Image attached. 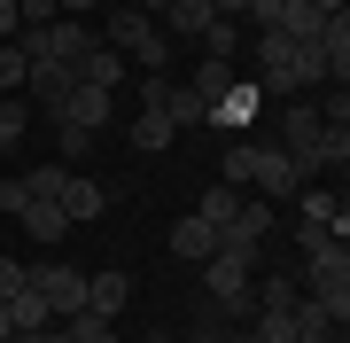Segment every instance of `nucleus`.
Segmentation results:
<instances>
[{"label":"nucleus","instance_id":"obj_28","mask_svg":"<svg viewBox=\"0 0 350 343\" xmlns=\"http://www.w3.org/2000/svg\"><path fill=\"white\" fill-rule=\"evenodd\" d=\"M55 133H63V164H78V156H86V140H94L86 125H55Z\"/></svg>","mask_w":350,"mask_h":343},{"label":"nucleus","instance_id":"obj_15","mask_svg":"<svg viewBox=\"0 0 350 343\" xmlns=\"http://www.w3.org/2000/svg\"><path fill=\"white\" fill-rule=\"evenodd\" d=\"M234 78H241V71H234V55H202V71L187 78V86H195V94H202V102H211V110H218V102H226V86H234Z\"/></svg>","mask_w":350,"mask_h":343},{"label":"nucleus","instance_id":"obj_18","mask_svg":"<svg viewBox=\"0 0 350 343\" xmlns=\"http://www.w3.org/2000/svg\"><path fill=\"white\" fill-rule=\"evenodd\" d=\"M172 140H179V133H172V117H163V110H140V117H133V149H140V156L172 149Z\"/></svg>","mask_w":350,"mask_h":343},{"label":"nucleus","instance_id":"obj_4","mask_svg":"<svg viewBox=\"0 0 350 343\" xmlns=\"http://www.w3.org/2000/svg\"><path fill=\"white\" fill-rule=\"evenodd\" d=\"M31 289H39V305H47L55 320H70L78 305H86V273L63 266V257H39V266H31Z\"/></svg>","mask_w":350,"mask_h":343},{"label":"nucleus","instance_id":"obj_35","mask_svg":"<svg viewBox=\"0 0 350 343\" xmlns=\"http://www.w3.org/2000/svg\"><path fill=\"white\" fill-rule=\"evenodd\" d=\"M94 343H125V335H117V328H101V335H94Z\"/></svg>","mask_w":350,"mask_h":343},{"label":"nucleus","instance_id":"obj_31","mask_svg":"<svg viewBox=\"0 0 350 343\" xmlns=\"http://www.w3.org/2000/svg\"><path fill=\"white\" fill-rule=\"evenodd\" d=\"M0 211H8V218L24 211V188H16V179H0Z\"/></svg>","mask_w":350,"mask_h":343},{"label":"nucleus","instance_id":"obj_20","mask_svg":"<svg viewBox=\"0 0 350 343\" xmlns=\"http://www.w3.org/2000/svg\"><path fill=\"white\" fill-rule=\"evenodd\" d=\"M234 211H241V188H226V179H211V188H202V203H195V218H211V227H226Z\"/></svg>","mask_w":350,"mask_h":343},{"label":"nucleus","instance_id":"obj_34","mask_svg":"<svg viewBox=\"0 0 350 343\" xmlns=\"http://www.w3.org/2000/svg\"><path fill=\"white\" fill-rule=\"evenodd\" d=\"M133 8H148V16H163V8H172V0H133Z\"/></svg>","mask_w":350,"mask_h":343},{"label":"nucleus","instance_id":"obj_11","mask_svg":"<svg viewBox=\"0 0 350 343\" xmlns=\"http://www.w3.org/2000/svg\"><path fill=\"white\" fill-rule=\"evenodd\" d=\"M296 218H304V227H350V218H342V195L319 188V179H304V188H296Z\"/></svg>","mask_w":350,"mask_h":343},{"label":"nucleus","instance_id":"obj_33","mask_svg":"<svg viewBox=\"0 0 350 343\" xmlns=\"http://www.w3.org/2000/svg\"><path fill=\"white\" fill-rule=\"evenodd\" d=\"M0 39H16V0H0Z\"/></svg>","mask_w":350,"mask_h":343},{"label":"nucleus","instance_id":"obj_29","mask_svg":"<svg viewBox=\"0 0 350 343\" xmlns=\"http://www.w3.org/2000/svg\"><path fill=\"white\" fill-rule=\"evenodd\" d=\"M241 16H257V31H273V24H280V0H250Z\"/></svg>","mask_w":350,"mask_h":343},{"label":"nucleus","instance_id":"obj_9","mask_svg":"<svg viewBox=\"0 0 350 343\" xmlns=\"http://www.w3.org/2000/svg\"><path fill=\"white\" fill-rule=\"evenodd\" d=\"M125 55H117V47H101V39H94V47L86 55H78V86H101V94H117V86H125Z\"/></svg>","mask_w":350,"mask_h":343},{"label":"nucleus","instance_id":"obj_10","mask_svg":"<svg viewBox=\"0 0 350 343\" xmlns=\"http://www.w3.org/2000/svg\"><path fill=\"white\" fill-rule=\"evenodd\" d=\"M257 110H265V94H257V78H234V86H226V102L211 110V125H226V133H241V125H250Z\"/></svg>","mask_w":350,"mask_h":343},{"label":"nucleus","instance_id":"obj_37","mask_svg":"<svg viewBox=\"0 0 350 343\" xmlns=\"http://www.w3.org/2000/svg\"><path fill=\"white\" fill-rule=\"evenodd\" d=\"M148 343H163V335H148Z\"/></svg>","mask_w":350,"mask_h":343},{"label":"nucleus","instance_id":"obj_16","mask_svg":"<svg viewBox=\"0 0 350 343\" xmlns=\"http://www.w3.org/2000/svg\"><path fill=\"white\" fill-rule=\"evenodd\" d=\"M163 117H172V133H187V125H211V102H202L195 86H179V78H172V94H163Z\"/></svg>","mask_w":350,"mask_h":343},{"label":"nucleus","instance_id":"obj_24","mask_svg":"<svg viewBox=\"0 0 350 343\" xmlns=\"http://www.w3.org/2000/svg\"><path fill=\"white\" fill-rule=\"evenodd\" d=\"M31 125V110H24V94H0V149H16Z\"/></svg>","mask_w":350,"mask_h":343},{"label":"nucleus","instance_id":"obj_12","mask_svg":"<svg viewBox=\"0 0 350 343\" xmlns=\"http://www.w3.org/2000/svg\"><path fill=\"white\" fill-rule=\"evenodd\" d=\"M109 110H117V94H101V86H78L70 102H63V117H55V125H86V133H101V125H109Z\"/></svg>","mask_w":350,"mask_h":343},{"label":"nucleus","instance_id":"obj_1","mask_svg":"<svg viewBox=\"0 0 350 343\" xmlns=\"http://www.w3.org/2000/svg\"><path fill=\"white\" fill-rule=\"evenodd\" d=\"M327 86V63L312 39H288V31H257V94H280V102H296V94Z\"/></svg>","mask_w":350,"mask_h":343},{"label":"nucleus","instance_id":"obj_3","mask_svg":"<svg viewBox=\"0 0 350 343\" xmlns=\"http://www.w3.org/2000/svg\"><path fill=\"white\" fill-rule=\"evenodd\" d=\"M101 47H117L140 71H163V63H172V39H163V24H156L148 8H109V39H101Z\"/></svg>","mask_w":350,"mask_h":343},{"label":"nucleus","instance_id":"obj_13","mask_svg":"<svg viewBox=\"0 0 350 343\" xmlns=\"http://www.w3.org/2000/svg\"><path fill=\"white\" fill-rule=\"evenodd\" d=\"M218 250V227H211V218H179V227H172V257H187V266H202V257H211Z\"/></svg>","mask_w":350,"mask_h":343},{"label":"nucleus","instance_id":"obj_17","mask_svg":"<svg viewBox=\"0 0 350 343\" xmlns=\"http://www.w3.org/2000/svg\"><path fill=\"white\" fill-rule=\"evenodd\" d=\"M163 31L172 39H202L211 31V0H172V8H163Z\"/></svg>","mask_w":350,"mask_h":343},{"label":"nucleus","instance_id":"obj_8","mask_svg":"<svg viewBox=\"0 0 350 343\" xmlns=\"http://www.w3.org/2000/svg\"><path fill=\"white\" fill-rule=\"evenodd\" d=\"M55 203H63V218H70V227H94V218L109 211V188H101V179H86V172H70Z\"/></svg>","mask_w":350,"mask_h":343},{"label":"nucleus","instance_id":"obj_14","mask_svg":"<svg viewBox=\"0 0 350 343\" xmlns=\"http://www.w3.org/2000/svg\"><path fill=\"white\" fill-rule=\"evenodd\" d=\"M16 218H24V234L39 242V250H55V242L70 234V218H63V203H24V211H16Z\"/></svg>","mask_w":350,"mask_h":343},{"label":"nucleus","instance_id":"obj_6","mask_svg":"<svg viewBox=\"0 0 350 343\" xmlns=\"http://www.w3.org/2000/svg\"><path fill=\"white\" fill-rule=\"evenodd\" d=\"M250 188L265 195V203H296V188H304V172L288 164V156L273 149V140H257V172H250Z\"/></svg>","mask_w":350,"mask_h":343},{"label":"nucleus","instance_id":"obj_26","mask_svg":"<svg viewBox=\"0 0 350 343\" xmlns=\"http://www.w3.org/2000/svg\"><path fill=\"white\" fill-rule=\"evenodd\" d=\"M24 289H31V266H24V257H0V305L24 296Z\"/></svg>","mask_w":350,"mask_h":343},{"label":"nucleus","instance_id":"obj_36","mask_svg":"<svg viewBox=\"0 0 350 343\" xmlns=\"http://www.w3.org/2000/svg\"><path fill=\"white\" fill-rule=\"evenodd\" d=\"M0 343H24V335H0Z\"/></svg>","mask_w":350,"mask_h":343},{"label":"nucleus","instance_id":"obj_23","mask_svg":"<svg viewBox=\"0 0 350 343\" xmlns=\"http://www.w3.org/2000/svg\"><path fill=\"white\" fill-rule=\"evenodd\" d=\"M250 172H257V140H234L226 164H218V179H226V188H250Z\"/></svg>","mask_w":350,"mask_h":343},{"label":"nucleus","instance_id":"obj_19","mask_svg":"<svg viewBox=\"0 0 350 343\" xmlns=\"http://www.w3.org/2000/svg\"><path fill=\"white\" fill-rule=\"evenodd\" d=\"M70 172H78V164H39V172H24V179H16V188H24V203H55Z\"/></svg>","mask_w":350,"mask_h":343},{"label":"nucleus","instance_id":"obj_7","mask_svg":"<svg viewBox=\"0 0 350 343\" xmlns=\"http://www.w3.org/2000/svg\"><path fill=\"white\" fill-rule=\"evenodd\" d=\"M125 305H133V273H125V266H101V273H86V305H78V312L117 320Z\"/></svg>","mask_w":350,"mask_h":343},{"label":"nucleus","instance_id":"obj_22","mask_svg":"<svg viewBox=\"0 0 350 343\" xmlns=\"http://www.w3.org/2000/svg\"><path fill=\"white\" fill-rule=\"evenodd\" d=\"M24 78H31V55L16 39H0V94H24Z\"/></svg>","mask_w":350,"mask_h":343},{"label":"nucleus","instance_id":"obj_32","mask_svg":"<svg viewBox=\"0 0 350 343\" xmlns=\"http://www.w3.org/2000/svg\"><path fill=\"white\" fill-rule=\"evenodd\" d=\"M55 8H63V16H78V24H86V16L101 8V0H55Z\"/></svg>","mask_w":350,"mask_h":343},{"label":"nucleus","instance_id":"obj_25","mask_svg":"<svg viewBox=\"0 0 350 343\" xmlns=\"http://www.w3.org/2000/svg\"><path fill=\"white\" fill-rule=\"evenodd\" d=\"M241 47V24L234 16H211V31H202V55H234Z\"/></svg>","mask_w":350,"mask_h":343},{"label":"nucleus","instance_id":"obj_27","mask_svg":"<svg viewBox=\"0 0 350 343\" xmlns=\"http://www.w3.org/2000/svg\"><path fill=\"white\" fill-rule=\"evenodd\" d=\"M55 16H63L55 0H16V31H39V24H55Z\"/></svg>","mask_w":350,"mask_h":343},{"label":"nucleus","instance_id":"obj_5","mask_svg":"<svg viewBox=\"0 0 350 343\" xmlns=\"http://www.w3.org/2000/svg\"><path fill=\"white\" fill-rule=\"evenodd\" d=\"M70 94H78V63H31V78H24V102H31V110L63 117Z\"/></svg>","mask_w":350,"mask_h":343},{"label":"nucleus","instance_id":"obj_30","mask_svg":"<svg viewBox=\"0 0 350 343\" xmlns=\"http://www.w3.org/2000/svg\"><path fill=\"white\" fill-rule=\"evenodd\" d=\"M24 343H70V328H63V320H47V328H31Z\"/></svg>","mask_w":350,"mask_h":343},{"label":"nucleus","instance_id":"obj_38","mask_svg":"<svg viewBox=\"0 0 350 343\" xmlns=\"http://www.w3.org/2000/svg\"><path fill=\"white\" fill-rule=\"evenodd\" d=\"M0 156H8V149H0Z\"/></svg>","mask_w":350,"mask_h":343},{"label":"nucleus","instance_id":"obj_2","mask_svg":"<svg viewBox=\"0 0 350 343\" xmlns=\"http://www.w3.org/2000/svg\"><path fill=\"white\" fill-rule=\"evenodd\" d=\"M257 266H265V257H250V250H211V257H202V296H211V312H226V320L250 312Z\"/></svg>","mask_w":350,"mask_h":343},{"label":"nucleus","instance_id":"obj_21","mask_svg":"<svg viewBox=\"0 0 350 343\" xmlns=\"http://www.w3.org/2000/svg\"><path fill=\"white\" fill-rule=\"evenodd\" d=\"M47 320H55V312L39 305V289H24V296H8V328H16V335H31V328H47Z\"/></svg>","mask_w":350,"mask_h":343}]
</instances>
